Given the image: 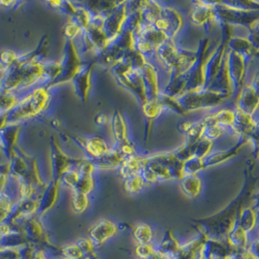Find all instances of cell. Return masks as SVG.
<instances>
[{"label": "cell", "instance_id": "obj_1", "mask_svg": "<svg viewBox=\"0 0 259 259\" xmlns=\"http://www.w3.org/2000/svg\"><path fill=\"white\" fill-rule=\"evenodd\" d=\"M231 95L213 91L209 88H201L195 91L186 92L176 97L185 111L211 109L224 103Z\"/></svg>", "mask_w": 259, "mask_h": 259}, {"label": "cell", "instance_id": "obj_2", "mask_svg": "<svg viewBox=\"0 0 259 259\" xmlns=\"http://www.w3.org/2000/svg\"><path fill=\"white\" fill-rule=\"evenodd\" d=\"M183 25V17L175 8L162 7L153 27L163 32L168 39L173 40L181 30Z\"/></svg>", "mask_w": 259, "mask_h": 259}, {"label": "cell", "instance_id": "obj_3", "mask_svg": "<svg viewBox=\"0 0 259 259\" xmlns=\"http://www.w3.org/2000/svg\"><path fill=\"white\" fill-rule=\"evenodd\" d=\"M226 65L227 71L232 83L233 92L241 91L244 88L246 77V60L244 57L236 54L230 50H226Z\"/></svg>", "mask_w": 259, "mask_h": 259}, {"label": "cell", "instance_id": "obj_4", "mask_svg": "<svg viewBox=\"0 0 259 259\" xmlns=\"http://www.w3.org/2000/svg\"><path fill=\"white\" fill-rule=\"evenodd\" d=\"M258 91L256 82H251L248 85H245L241 90V94L238 97L236 103V110L252 116L258 107Z\"/></svg>", "mask_w": 259, "mask_h": 259}, {"label": "cell", "instance_id": "obj_5", "mask_svg": "<svg viewBox=\"0 0 259 259\" xmlns=\"http://www.w3.org/2000/svg\"><path fill=\"white\" fill-rule=\"evenodd\" d=\"M148 100H156L160 95L157 71L151 63L146 62L140 68Z\"/></svg>", "mask_w": 259, "mask_h": 259}, {"label": "cell", "instance_id": "obj_6", "mask_svg": "<svg viewBox=\"0 0 259 259\" xmlns=\"http://www.w3.org/2000/svg\"><path fill=\"white\" fill-rule=\"evenodd\" d=\"M112 130L116 140L115 150L119 152L131 146V143L127 137V127L125 120L118 111L115 112L112 118Z\"/></svg>", "mask_w": 259, "mask_h": 259}, {"label": "cell", "instance_id": "obj_7", "mask_svg": "<svg viewBox=\"0 0 259 259\" xmlns=\"http://www.w3.org/2000/svg\"><path fill=\"white\" fill-rule=\"evenodd\" d=\"M92 68H93V63L82 64L81 70L77 73V75L72 80L75 85L77 95H79V97L83 101L87 100V97L91 89Z\"/></svg>", "mask_w": 259, "mask_h": 259}, {"label": "cell", "instance_id": "obj_8", "mask_svg": "<svg viewBox=\"0 0 259 259\" xmlns=\"http://www.w3.org/2000/svg\"><path fill=\"white\" fill-rule=\"evenodd\" d=\"M154 54L161 63L172 70L179 57V50L175 46L173 40L167 39L157 47Z\"/></svg>", "mask_w": 259, "mask_h": 259}, {"label": "cell", "instance_id": "obj_9", "mask_svg": "<svg viewBox=\"0 0 259 259\" xmlns=\"http://www.w3.org/2000/svg\"><path fill=\"white\" fill-rule=\"evenodd\" d=\"M227 48L245 59L256 56L257 48L254 47L248 38L244 37H230L227 42Z\"/></svg>", "mask_w": 259, "mask_h": 259}, {"label": "cell", "instance_id": "obj_10", "mask_svg": "<svg viewBox=\"0 0 259 259\" xmlns=\"http://www.w3.org/2000/svg\"><path fill=\"white\" fill-rule=\"evenodd\" d=\"M247 138L246 137H241L240 142L237 144V146L233 147L232 149H230L229 151H224V152H220V153H210L209 155H207L206 157L202 158V162H203V167L204 169L214 166V165L220 164V163H224L226 160H228L229 158L235 156L238 151L241 149V147H243L246 143H247Z\"/></svg>", "mask_w": 259, "mask_h": 259}, {"label": "cell", "instance_id": "obj_11", "mask_svg": "<svg viewBox=\"0 0 259 259\" xmlns=\"http://www.w3.org/2000/svg\"><path fill=\"white\" fill-rule=\"evenodd\" d=\"M214 3L196 2L190 13V21L196 25H205L213 16Z\"/></svg>", "mask_w": 259, "mask_h": 259}, {"label": "cell", "instance_id": "obj_12", "mask_svg": "<svg viewBox=\"0 0 259 259\" xmlns=\"http://www.w3.org/2000/svg\"><path fill=\"white\" fill-rule=\"evenodd\" d=\"M125 157L121 155L116 150H109L108 153L102 155L101 157L91 160L93 164L95 165V168H101V169H110V168H117L120 167L122 164Z\"/></svg>", "mask_w": 259, "mask_h": 259}, {"label": "cell", "instance_id": "obj_13", "mask_svg": "<svg viewBox=\"0 0 259 259\" xmlns=\"http://www.w3.org/2000/svg\"><path fill=\"white\" fill-rule=\"evenodd\" d=\"M83 147H84L87 154L92 157L91 160L101 157L109 151V148H108L105 141L98 137H93V138L87 139L84 141Z\"/></svg>", "mask_w": 259, "mask_h": 259}, {"label": "cell", "instance_id": "obj_14", "mask_svg": "<svg viewBox=\"0 0 259 259\" xmlns=\"http://www.w3.org/2000/svg\"><path fill=\"white\" fill-rule=\"evenodd\" d=\"M205 118L208 121L219 124L224 128L225 127L232 128V126L234 125V121H235V110L223 109V110H220L217 113L212 114Z\"/></svg>", "mask_w": 259, "mask_h": 259}, {"label": "cell", "instance_id": "obj_15", "mask_svg": "<svg viewBox=\"0 0 259 259\" xmlns=\"http://www.w3.org/2000/svg\"><path fill=\"white\" fill-rule=\"evenodd\" d=\"M117 231V226L109 221H101L100 223L95 224L92 230V237L95 242L105 241L109 237L113 236Z\"/></svg>", "mask_w": 259, "mask_h": 259}, {"label": "cell", "instance_id": "obj_16", "mask_svg": "<svg viewBox=\"0 0 259 259\" xmlns=\"http://www.w3.org/2000/svg\"><path fill=\"white\" fill-rule=\"evenodd\" d=\"M182 180V189L189 197H195L200 192L202 183L196 175H185Z\"/></svg>", "mask_w": 259, "mask_h": 259}, {"label": "cell", "instance_id": "obj_17", "mask_svg": "<svg viewBox=\"0 0 259 259\" xmlns=\"http://www.w3.org/2000/svg\"><path fill=\"white\" fill-rule=\"evenodd\" d=\"M143 107V112L144 115L149 118V119H154L157 118L158 116H160L163 107L161 105V103L158 101V99L156 100H148Z\"/></svg>", "mask_w": 259, "mask_h": 259}, {"label": "cell", "instance_id": "obj_18", "mask_svg": "<svg viewBox=\"0 0 259 259\" xmlns=\"http://www.w3.org/2000/svg\"><path fill=\"white\" fill-rule=\"evenodd\" d=\"M212 142L207 140L205 138H201L199 141L195 144L193 156L197 158H204L207 155H209L212 151Z\"/></svg>", "mask_w": 259, "mask_h": 259}, {"label": "cell", "instance_id": "obj_19", "mask_svg": "<svg viewBox=\"0 0 259 259\" xmlns=\"http://www.w3.org/2000/svg\"><path fill=\"white\" fill-rule=\"evenodd\" d=\"M144 184H145V182L142 178L141 174H137V175H133L131 177L126 178L124 187L130 193H138L143 189Z\"/></svg>", "mask_w": 259, "mask_h": 259}, {"label": "cell", "instance_id": "obj_20", "mask_svg": "<svg viewBox=\"0 0 259 259\" xmlns=\"http://www.w3.org/2000/svg\"><path fill=\"white\" fill-rule=\"evenodd\" d=\"M88 204H89V200H88L87 195L75 191V195H74V207H75V209L79 212H82L87 209Z\"/></svg>", "mask_w": 259, "mask_h": 259}, {"label": "cell", "instance_id": "obj_21", "mask_svg": "<svg viewBox=\"0 0 259 259\" xmlns=\"http://www.w3.org/2000/svg\"><path fill=\"white\" fill-rule=\"evenodd\" d=\"M255 221V214L251 208L245 209L242 214H241V222H242V227L247 228V226H251L253 222Z\"/></svg>", "mask_w": 259, "mask_h": 259}, {"label": "cell", "instance_id": "obj_22", "mask_svg": "<svg viewBox=\"0 0 259 259\" xmlns=\"http://www.w3.org/2000/svg\"><path fill=\"white\" fill-rule=\"evenodd\" d=\"M136 235L138 236V239L141 240L143 244H147L152 237V230L147 224H141L137 227Z\"/></svg>", "mask_w": 259, "mask_h": 259}, {"label": "cell", "instance_id": "obj_23", "mask_svg": "<svg viewBox=\"0 0 259 259\" xmlns=\"http://www.w3.org/2000/svg\"><path fill=\"white\" fill-rule=\"evenodd\" d=\"M78 180L79 173L77 170H67L66 172L63 173V181L69 187L75 188L78 183Z\"/></svg>", "mask_w": 259, "mask_h": 259}, {"label": "cell", "instance_id": "obj_24", "mask_svg": "<svg viewBox=\"0 0 259 259\" xmlns=\"http://www.w3.org/2000/svg\"><path fill=\"white\" fill-rule=\"evenodd\" d=\"M82 27L77 24V23H72L69 24L66 28H65V36L68 38V40H72L73 38H75L78 34H80L82 32Z\"/></svg>", "mask_w": 259, "mask_h": 259}]
</instances>
